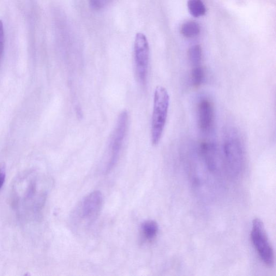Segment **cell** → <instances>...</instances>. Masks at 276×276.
<instances>
[{
  "label": "cell",
  "mask_w": 276,
  "mask_h": 276,
  "mask_svg": "<svg viewBox=\"0 0 276 276\" xmlns=\"http://www.w3.org/2000/svg\"><path fill=\"white\" fill-rule=\"evenodd\" d=\"M223 158L229 175L237 178L242 171L244 163V147L241 135L234 128L227 129L224 136Z\"/></svg>",
  "instance_id": "obj_1"
},
{
  "label": "cell",
  "mask_w": 276,
  "mask_h": 276,
  "mask_svg": "<svg viewBox=\"0 0 276 276\" xmlns=\"http://www.w3.org/2000/svg\"><path fill=\"white\" fill-rule=\"evenodd\" d=\"M170 95L166 89L158 86L154 94L151 140L153 145L159 143L165 127L170 105Z\"/></svg>",
  "instance_id": "obj_2"
},
{
  "label": "cell",
  "mask_w": 276,
  "mask_h": 276,
  "mask_svg": "<svg viewBox=\"0 0 276 276\" xmlns=\"http://www.w3.org/2000/svg\"><path fill=\"white\" fill-rule=\"evenodd\" d=\"M251 239L262 262L267 267L273 268L275 265L274 251L265 225L259 218L254 219L252 223Z\"/></svg>",
  "instance_id": "obj_3"
},
{
  "label": "cell",
  "mask_w": 276,
  "mask_h": 276,
  "mask_svg": "<svg viewBox=\"0 0 276 276\" xmlns=\"http://www.w3.org/2000/svg\"><path fill=\"white\" fill-rule=\"evenodd\" d=\"M128 113L123 111L118 117L115 130L113 132L110 144L109 158L104 173H110L118 163L123 144L127 133L128 127Z\"/></svg>",
  "instance_id": "obj_4"
},
{
  "label": "cell",
  "mask_w": 276,
  "mask_h": 276,
  "mask_svg": "<svg viewBox=\"0 0 276 276\" xmlns=\"http://www.w3.org/2000/svg\"><path fill=\"white\" fill-rule=\"evenodd\" d=\"M134 53L137 79L141 85H145L148 76L149 47L146 36L142 33L136 36Z\"/></svg>",
  "instance_id": "obj_5"
},
{
  "label": "cell",
  "mask_w": 276,
  "mask_h": 276,
  "mask_svg": "<svg viewBox=\"0 0 276 276\" xmlns=\"http://www.w3.org/2000/svg\"><path fill=\"white\" fill-rule=\"evenodd\" d=\"M198 127L204 134H209L214 128L215 111L211 100L207 98L201 99L197 106Z\"/></svg>",
  "instance_id": "obj_6"
},
{
  "label": "cell",
  "mask_w": 276,
  "mask_h": 276,
  "mask_svg": "<svg viewBox=\"0 0 276 276\" xmlns=\"http://www.w3.org/2000/svg\"><path fill=\"white\" fill-rule=\"evenodd\" d=\"M103 203V196L99 191L92 192L82 202L80 216L84 220L92 223L99 215Z\"/></svg>",
  "instance_id": "obj_7"
},
{
  "label": "cell",
  "mask_w": 276,
  "mask_h": 276,
  "mask_svg": "<svg viewBox=\"0 0 276 276\" xmlns=\"http://www.w3.org/2000/svg\"><path fill=\"white\" fill-rule=\"evenodd\" d=\"M201 156L208 169L215 172L219 169L221 165V155L215 143L210 141L201 142L200 146Z\"/></svg>",
  "instance_id": "obj_8"
},
{
  "label": "cell",
  "mask_w": 276,
  "mask_h": 276,
  "mask_svg": "<svg viewBox=\"0 0 276 276\" xmlns=\"http://www.w3.org/2000/svg\"><path fill=\"white\" fill-rule=\"evenodd\" d=\"M141 231L144 238L147 241H152L158 235L159 226L154 221H146L141 225Z\"/></svg>",
  "instance_id": "obj_9"
},
{
  "label": "cell",
  "mask_w": 276,
  "mask_h": 276,
  "mask_svg": "<svg viewBox=\"0 0 276 276\" xmlns=\"http://www.w3.org/2000/svg\"><path fill=\"white\" fill-rule=\"evenodd\" d=\"M200 25L193 21L184 23L181 27V33L185 38H194L200 34Z\"/></svg>",
  "instance_id": "obj_10"
},
{
  "label": "cell",
  "mask_w": 276,
  "mask_h": 276,
  "mask_svg": "<svg viewBox=\"0 0 276 276\" xmlns=\"http://www.w3.org/2000/svg\"><path fill=\"white\" fill-rule=\"evenodd\" d=\"M190 76L191 85L195 88H199L205 81V71L202 65L192 67Z\"/></svg>",
  "instance_id": "obj_11"
},
{
  "label": "cell",
  "mask_w": 276,
  "mask_h": 276,
  "mask_svg": "<svg viewBox=\"0 0 276 276\" xmlns=\"http://www.w3.org/2000/svg\"><path fill=\"white\" fill-rule=\"evenodd\" d=\"M187 6L190 14L195 17L206 14V8L202 0H188Z\"/></svg>",
  "instance_id": "obj_12"
},
{
  "label": "cell",
  "mask_w": 276,
  "mask_h": 276,
  "mask_svg": "<svg viewBox=\"0 0 276 276\" xmlns=\"http://www.w3.org/2000/svg\"><path fill=\"white\" fill-rule=\"evenodd\" d=\"M188 57L192 67L201 65L202 50L201 46L199 45L191 46L188 51Z\"/></svg>",
  "instance_id": "obj_13"
},
{
  "label": "cell",
  "mask_w": 276,
  "mask_h": 276,
  "mask_svg": "<svg viewBox=\"0 0 276 276\" xmlns=\"http://www.w3.org/2000/svg\"><path fill=\"white\" fill-rule=\"evenodd\" d=\"M115 0H89L90 5L95 10H101L113 2Z\"/></svg>",
  "instance_id": "obj_14"
},
{
  "label": "cell",
  "mask_w": 276,
  "mask_h": 276,
  "mask_svg": "<svg viewBox=\"0 0 276 276\" xmlns=\"http://www.w3.org/2000/svg\"><path fill=\"white\" fill-rule=\"evenodd\" d=\"M4 47V34L2 22L0 20V62L2 57Z\"/></svg>",
  "instance_id": "obj_15"
},
{
  "label": "cell",
  "mask_w": 276,
  "mask_h": 276,
  "mask_svg": "<svg viewBox=\"0 0 276 276\" xmlns=\"http://www.w3.org/2000/svg\"><path fill=\"white\" fill-rule=\"evenodd\" d=\"M5 178V173L3 168L0 167V189L3 187Z\"/></svg>",
  "instance_id": "obj_16"
}]
</instances>
